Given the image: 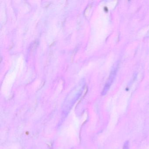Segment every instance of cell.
Here are the masks:
<instances>
[{
  "instance_id": "cell-1",
  "label": "cell",
  "mask_w": 149,
  "mask_h": 149,
  "mask_svg": "<svg viewBox=\"0 0 149 149\" xmlns=\"http://www.w3.org/2000/svg\"><path fill=\"white\" fill-rule=\"evenodd\" d=\"M117 69L116 68H114L112 71L111 72L110 74L109 77V78L107 83L106 84V86L105 87V92L107 91L113 82V80L115 78V76H116V73Z\"/></svg>"
},
{
  "instance_id": "cell-2",
  "label": "cell",
  "mask_w": 149,
  "mask_h": 149,
  "mask_svg": "<svg viewBox=\"0 0 149 149\" xmlns=\"http://www.w3.org/2000/svg\"><path fill=\"white\" fill-rule=\"evenodd\" d=\"M124 149H129V142L128 141L125 142L124 146Z\"/></svg>"
}]
</instances>
